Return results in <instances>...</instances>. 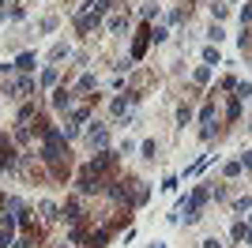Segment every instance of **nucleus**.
I'll return each mask as SVG.
<instances>
[{
	"label": "nucleus",
	"instance_id": "f257e3e1",
	"mask_svg": "<svg viewBox=\"0 0 252 248\" xmlns=\"http://www.w3.org/2000/svg\"><path fill=\"white\" fill-rule=\"evenodd\" d=\"M87 143H90V147H98V150H102V147L109 143V132L102 128V124H94V128L87 132Z\"/></svg>",
	"mask_w": 252,
	"mask_h": 248
},
{
	"label": "nucleus",
	"instance_id": "2eb2a0df",
	"mask_svg": "<svg viewBox=\"0 0 252 248\" xmlns=\"http://www.w3.org/2000/svg\"><path fill=\"white\" fill-rule=\"evenodd\" d=\"M241 169H252V150H249V154H241Z\"/></svg>",
	"mask_w": 252,
	"mask_h": 248
},
{
	"label": "nucleus",
	"instance_id": "7ed1b4c3",
	"mask_svg": "<svg viewBox=\"0 0 252 248\" xmlns=\"http://www.w3.org/2000/svg\"><path fill=\"white\" fill-rule=\"evenodd\" d=\"M147 38H151V30L143 27V30H140V38H136V45H132V57H136V60L143 57V49H147Z\"/></svg>",
	"mask_w": 252,
	"mask_h": 248
},
{
	"label": "nucleus",
	"instance_id": "f3484780",
	"mask_svg": "<svg viewBox=\"0 0 252 248\" xmlns=\"http://www.w3.org/2000/svg\"><path fill=\"white\" fill-rule=\"evenodd\" d=\"M151 248H166V245H151Z\"/></svg>",
	"mask_w": 252,
	"mask_h": 248
},
{
	"label": "nucleus",
	"instance_id": "a211bd4d",
	"mask_svg": "<svg viewBox=\"0 0 252 248\" xmlns=\"http://www.w3.org/2000/svg\"><path fill=\"white\" fill-rule=\"evenodd\" d=\"M0 4H4V0H0Z\"/></svg>",
	"mask_w": 252,
	"mask_h": 248
},
{
	"label": "nucleus",
	"instance_id": "1a4fd4ad",
	"mask_svg": "<svg viewBox=\"0 0 252 248\" xmlns=\"http://www.w3.org/2000/svg\"><path fill=\"white\" fill-rule=\"evenodd\" d=\"M60 57H68V45H53V53H49V60H60Z\"/></svg>",
	"mask_w": 252,
	"mask_h": 248
},
{
	"label": "nucleus",
	"instance_id": "0eeeda50",
	"mask_svg": "<svg viewBox=\"0 0 252 248\" xmlns=\"http://www.w3.org/2000/svg\"><path fill=\"white\" fill-rule=\"evenodd\" d=\"M226 117H230V120H237V117H241V98H237V102H230V109H226Z\"/></svg>",
	"mask_w": 252,
	"mask_h": 248
},
{
	"label": "nucleus",
	"instance_id": "6e6552de",
	"mask_svg": "<svg viewBox=\"0 0 252 248\" xmlns=\"http://www.w3.org/2000/svg\"><path fill=\"white\" fill-rule=\"evenodd\" d=\"M42 83H45V87H53V83H56V68H45V72H42Z\"/></svg>",
	"mask_w": 252,
	"mask_h": 248
},
{
	"label": "nucleus",
	"instance_id": "9d476101",
	"mask_svg": "<svg viewBox=\"0 0 252 248\" xmlns=\"http://www.w3.org/2000/svg\"><path fill=\"white\" fill-rule=\"evenodd\" d=\"M207 38H211V42H222L226 30H222V27H211V30H207Z\"/></svg>",
	"mask_w": 252,
	"mask_h": 248
},
{
	"label": "nucleus",
	"instance_id": "f8f14e48",
	"mask_svg": "<svg viewBox=\"0 0 252 248\" xmlns=\"http://www.w3.org/2000/svg\"><path fill=\"white\" fill-rule=\"evenodd\" d=\"M199 120H203V124H207V120H215V105H203V109H199Z\"/></svg>",
	"mask_w": 252,
	"mask_h": 248
},
{
	"label": "nucleus",
	"instance_id": "9b49d317",
	"mask_svg": "<svg viewBox=\"0 0 252 248\" xmlns=\"http://www.w3.org/2000/svg\"><path fill=\"white\" fill-rule=\"evenodd\" d=\"M128 105H132V98H117V102H113V113H125Z\"/></svg>",
	"mask_w": 252,
	"mask_h": 248
},
{
	"label": "nucleus",
	"instance_id": "423d86ee",
	"mask_svg": "<svg viewBox=\"0 0 252 248\" xmlns=\"http://www.w3.org/2000/svg\"><path fill=\"white\" fill-rule=\"evenodd\" d=\"M15 68H23V72H30V68H34V57H30V53H23V57H19V64H15Z\"/></svg>",
	"mask_w": 252,
	"mask_h": 248
},
{
	"label": "nucleus",
	"instance_id": "20e7f679",
	"mask_svg": "<svg viewBox=\"0 0 252 248\" xmlns=\"http://www.w3.org/2000/svg\"><path fill=\"white\" fill-rule=\"evenodd\" d=\"M106 237H109V230H98V233H90V248H106Z\"/></svg>",
	"mask_w": 252,
	"mask_h": 248
},
{
	"label": "nucleus",
	"instance_id": "6ab92c4d",
	"mask_svg": "<svg viewBox=\"0 0 252 248\" xmlns=\"http://www.w3.org/2000/svg\"><path fill=\"white\" fill-rule=\"evenodd\" d=\"M0 19H4V15H0Z\"/></svg>",
	"mask_w": 252,
	"mask_h": 248
},
{
	"label": "nucleus",
	"instance_id": "dca6fc26",
	"mask_svg": "<svg viewBox=\"0 0 252 248\" xmlns=\"http://www.w3.org/2000/svg\"><path fill=\"white\" fill-rule=\"evenodd\" d=\"M203 248H222V245H218L215 237H207V241H203Z\"/></svg>",
	"mask_w": 252,
	"mask_h": 248
},
{
	"label": "nucleus",
	"instance_id": "ddd939ff",
	"mask_svg": "<svg viewBox=\"0 0 252 248\" xmlns=\"http://www.w3.org/2000/svg\"><path fill=\"white\" fill-rule=\"evenodd\" d=\"M203 60L207 64H218V49H203Z\"/></svg>",
	"mask_w": 252,
	"mask_h": 248
},
{
	"label": "nucleus",
	"instance_id": "f03ea898",
	"mask_svg": "<svg viewBox=\"0 0 252 248\" xmlns=\"http://www.w3.org/2000/svg\"><path fill=\"white\" fill-rule=\"evenodd\" d=\"M0 165H15V150H12V143L0 135Z\"/></svg>",
	"mask_w": 252,
	"mask_h": 248
},
{
	"label": "nucleus",
	"instance_id": "39448f33",
	"mask_svg": "<svg viewBox=\"0 0 252 248\" xmlns=\"http://www.w3.org/2000/svg\"><path fill=\"white\" fill-rule=\"evenodd\" d=\"M53 102H56V109H68V105H72V94H68V90H56Z\"/></svg>",
	"mask_w": 252,
	"mask_h": 248
},
{
	"label": "nucleus",
	"instance_id": "4468645a",
	"mask_svg": "<svg viewBox=\"0 0 252 248\" xmlns=\"http://www.w3.org/2000/svg\"><path fill=\"white\" fill-rule=\"evenodd\" d=\"M237 98H252V87H249V83H241V87H237Z\"/></svg>",
	"mask_w": 252,
	"mask_h": 248
}]
</instances>
